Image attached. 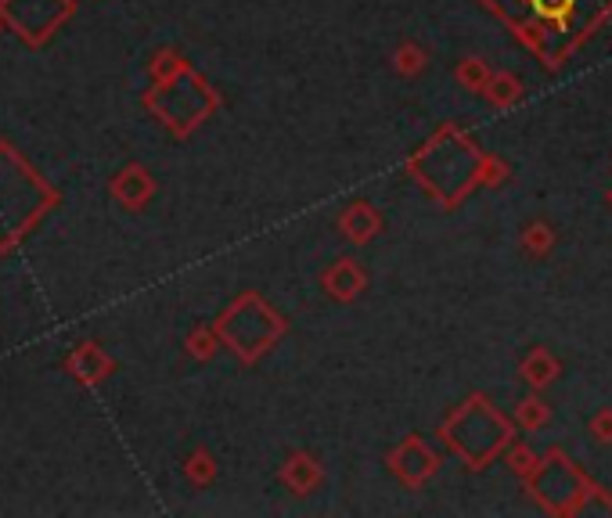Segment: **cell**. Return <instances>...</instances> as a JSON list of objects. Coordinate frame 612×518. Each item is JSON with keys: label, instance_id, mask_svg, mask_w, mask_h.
I'll return each instance as SVG.
<instances>
[]
</instances>
